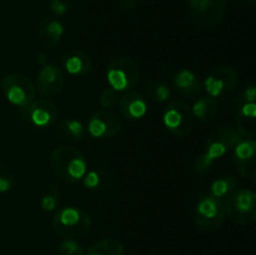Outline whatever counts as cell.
Instances as JSON below:
<instances>
[{
  "instance_id": "cell-8",
  "label": "cell",
  "mask_w": 256,
  "mask_h": 255,
  "mask_svg": "<svg viewBox=\"0 0 256 255\" xmlns=\"http://www.w3.org/2000/svg\"><path fill=\"white\" fill-rule=\"evenodd\" d=\"M190 12L196 26L212 29L226 14V0H190Z\"/></svg>"
},
{
  "instance_id": "cell-13",
  "label": "cell",
  "mask_w": 256,
  "mask_h": 255,
  "mask_svg": "<svg viewBox=\"0 0 256 255\" xmlns=\"http://www.w3.org/2000/svg\"><path fill=\"white\" fill-rule=\"evenodd\" d=\"M65 84V78L60 68L46 64L42 68L36 78L35 89L42 96H52L59 94Z\"/></svg>"
},
{
  "instance_id": "cell-30",
  "label": "cell",
  "mask_w": 256,
  "mask_h": 255,
  "mask_svg": "<svg viewBox=\"0 0 256 255\" xmlns=\"http://www.w3.org/2000/svg\"><path fill=\"white\" fill-rule=\"evenodd\" d=\"M74 0H50L49 8L54 14L64 15L72 6Z\"/></svg>"
},
{
  "instance_id": "cell-10",
  "label": "cell",
  "mask_w": 256,
  "mask_h": 255,
  "mask_svg": "<svg viewBox=\"0 0 256 255\" xmlns=\"http://www.w3.org/2000/svg\"><path fill=\"white\" fill-rule=\"evenodd\" d=\"M239 82V74L232 66H219L212 69L208 74L204 82L208 95L212 98H220L232 92Z\"/></svg>"
},
{
  "instance_id": "cell-14",
  "label": "cell",
  "mask_w": 256,
  "mask_h": 255,
  "mask_svg": "<svg viewBox=\"0 0 256 255\" xmlns=\"http://www.w3.org/2000/svg\"><path fill=\"white\" fill-rule=\"evenodd\" d=\"M255 155L256 142L254 139H242L234 148L235 166L244 178H254L256 175Z\"/></svg>"
},
{
  "instance_id": "cell-31",
  "label": "cell",
  "mask_w": 256,
  "mask_h": 255,
  "mask_svg": "<svg viewBox=\"0 0 256 255\" xmlns=\"http://www.w3.org/2000/svg\"><path fill=\"white\" fill-rule=\"evenodd\" d=\"M242 99L244 102H255L256 99V89L254 85H250L242 92Z\"/></svg>"
},
{
  "instance_id": "cell-12",
  "label": "cell",
  "mask_w": 256,
  "mask_h": 255,
  "mask_svg": "<svg viewBox=\"0 0 256 255\" xmlns=\"http://www.w3.org/2000/svg\"><path fill=\"white\" fill-rule=\"evenodd\" d=\"M22 109L25 112L24 116L30 120L35 126L39 128L50 126L56 122L58 115H59L54 102L45 98L32 100L28 106L22 108Z\"/></svg>"
},
{
  "instance_id": "cell-15",
  "label": "cell",
  "mask_w": 256,
  "mask_h": 255,
  "mask_svg": "<svg viewBox=\"0 0 256 255\" xmlns=\"http://www.w3.org/2000/svg\"><path fill=\"white\" fill-rule=\"evenodd\" d=\"M119 109L122 116L128 120H139L145 116L148 104L145 98L140 92L128 90L120 96Z\"/></svg>"
},
{
  "instance_id": "cell-4",
  "label": "cell",
  "mask_w": 256,
  "mask_h": 255,
  "mask_svg": "<svg viewBox=\"0 0 256 255\" xmlns=\"http://www.w3.org/2000/svg\"><path fill=\"white\" fill-rule=\"evenodd\" d=\"M139 65L128 56L114 58L106 66V80L116 92L132 90L140 80Z\"/></svg>"
},
{
  "instance_id": "cell-3",
  "label": "cell",
  "mask_w": 256,
  "mask_h": 255,
  "mask_svg": "<svg viewBox=\"0 0 256 255\" xmlns=\"http://www.w3.org/2000/svg\"><path fill=\"white\" fill-rule=\"evenodd\" d=\"M52 228L59 236L75 240L88 234L92 228V218L80 208H62L52 216Z\"/></svg>"
},
{
  "instance_id": "cell-27",
  "label": "cell",
  "mask_w": 256,
  "mask_h": 255,
  "mask_svg": "<svg viewBox=\"0 0 256 255\" xmlns=\"http://www.w3.org/2000/svg\"><path fill=\"white\" fill-rule=\"evenodd\" d=\"M119 99H120V94L119 92H116L112 88H106L102 92L99 96V104L100 106L104 108L105 110L110 109V108H114L119 104Z\"/></svg>"
},
{
  "instance_id": "cell-7",
  "label": "cell",
  "mask_w": 256,
  "mask_h": 255,
  "mask_svg": "<svg viewBox=\"0 0 256 255\" xmlns=\"http://www.w3.org/2000/svg\"><path fill=\"white\" fill-rule=\"evenodd\" d=\"M2 90L5 98L19 108H25L35 100L36 89L32 80L22 72H12L2 78Z\"/></svg>"
},
{
  "instance_id": "cell-32",
  "label": "cell",
  "mask_w": 256,
  "mask_h": 255,
  "mask_svg": "<svg viewBox=\"0 0 256 255\" xmlns=\"http://www.w3.org/2000/svg\"><path fill=\"white\" fill-rule=\"evenodd\" d=\"M140 0H120V5L124 10H132Z\"/></svg>"
},
{
  "instance_id": "cell-11",
  "label": "cell",
  "mask_w": 256,
  "mask_h": 255,
  "mask_svg": "<svg viewBox=\"0 0 256 255\" xmlns=\"http://www.w3.org/2000/svg\"><path fill=\"white\" fill-rule=\"evenodd\" d=\"M86 128L90 136L95 139H110L122 130V120L115 112L99 110L90 116Z\"/></svg>"
},
{
  "instance_id": "cell-20",
  "label": "cell",
  "mask_w": 256,
  "mask_h": 255,
  "mask_svg": "<svg viewBox=\"0 0 256 255\" xmlns=\"http://www.w3.org/2000/svg\"><path fill=\"white\" fill-rule=\"evenodd\" d=\"M192 112L195 119L202 122H210V120L214 119L218 112V100L215 98L209 96V95L199 98L192 105Z\"/></svg>"
},
{
  "instance_id": "cell-9",
  "label": "cell",
  "mask_w": 256,
  "mask_h": 255,
  "mask_svg": "<svg viewBox=\"0 0 256 255\" xmlns=\"http://www.w3.org/2000/svg\"><path fill=\"white\" fill-rule=\"evenodd\" d=\"M165 128L178 138H184L192 132L195 124L192 108L180 100H174L168 104L162 114Z\"/></svg>"
},
{
  "instance_id": "cell-21",
  "label": "cell",
  "mask_w": 256,
  "mask_h": 255,
  "mask_svg": "<svg viewBox=\"0 0 256 255\" xmlns=\"http://www.w3.org/2000/svg\"><path fill=\"white\" fill-rule=\"evenodd\" d=\"M82 184L89 190H105L112 186V175L105 169L89 170L82 178Z\"/></svg>"
},
{
  "instance_id": "cell-29",
  "label": "cell",
  "mask_w": 256,
  "mask_h": 255,
  "mask_svg": "<svg viewBox=\"0 0 256 255\" xmlns=\"http://www.w3.org/2000/svg\"><path fill=\"white\" fill-rule=\"evenodd\" d=\"M59 255H84V250L75 240L65 239L58 248Z\"/></svg>"
},
{
  "instance_id": "cell-24",
  "label": "cell",
  "mask_w": 256,
  "mask_h": 255,
  "mask_svg": "<svg viewBox=\"0 0 256 255\" xmlns=\"http://www.w3.org/2000/svg\"><path fill=\"white\" fill-rule=\"evenodd\" d=\"M86 255H124V246L116 239H102L90 245Z\"/></svg>"
},
{
  "instance_id": "cell-16",
  "label": "cell",
  "mask_w": 256,
  "mask_h": 255,
  "mask_svg": "<svg viewBox=\"0 0 256 255\" xmlns=\"http://www.w3.org/2000/svg\"><path fill=\"white\" fill-rule=\"evenodd\" d=\"M172 84L180 94L189 99L199 96L202 90V84L199 75L190 69L179 70L172 78Z\"/></svg>"
},
{
  "instance_id": "cell-22",
  "label": "cell",
  "mask_w": 256,
  "mask_h": 255,
  "mask_svg": "<svg viewBox=\"0 0 256 255\" xmlns=\"http://www.w3.org/2000/svg\"><path fill=\"white\" fill-rule=\"evenodd\" d=\"M58 134L69 142H80L85 136V126L79 120L65 119L58 125Z\"/></svg>"
},
{
  "instance_id": "cell-19",
  "label": "cell",
  "mask_w": 256,
  "mask_h": 255,
  "mask_svg": "<svg viewBox=\"0 0 256 255\" xmlns=\"http://www.w3.org/2000/svg\"><path fill=\"white\" fill-rule=\"evenodd\" d=\"M92 58L82 50L72 49L62 56V66L70 75H85L92 70Z\"/></svg>"
},
{
  "instance_id": "cell-28",
  "label": "cell",
  "mask_w": 256,
  "mask_h": 255,
  "mask_svg": "<svg viewBox=\"0 0 256 255\" xmlns=\"http://www.w3.org/2000/svg\"><path fill=\"white\" fill-rule=\"evenodd\" d=\"M14 185V174L6 165L0 162V192H6Z\"/></svg>"
},
{
  "instance_id": "cell-34",
  "label": "cell",
  "mask_w": 256,
  "mask_h": 255,
  "mask_svg": "<svg viewBox=\"0 0 256 255\" xmlns=\"http://www.w3.org/2000/svg\"><path fill=\"white\" fill-rule=\"evenodd\" d=\"M234 2H238V4H252L255 0H232Z\"/></svg>"
},
{
  "instance_id": "cell-23",
  "label": "cell",
  "mask_w": 256,
  "mask_h": 255,
  "mask_svg": "<svg viewBox=\"0 0 256 255\" xmlns=\"http://www.w3.org/2000/svg\"><path fill=\"white\" fill-rule=\"evenodd\" d=\"M238 185H239V182H238L236 178L232 176V175L220 176L212 182L210 194H212V196L218 198V199H222L225 202L235 190H238Z\"/></svg>"
},
{
  "instance_id": "cell-26",
  "label": "cell",
  "mask_w": 256,
  "mask_h": 255,
  "mask_svg": "<svg viewBox=\"0 0 256 255\" xmlns=\"http://www.w3.org/2000/svg\"><path fill=\"white\" fill-rule=\"evenodd\" d=\"M60 196H62L60 188L56 184L50 185L46 192H45V194L42 195V200H40V208L42 209V212H49L56 209L60 202Z\"/></svg>"
},
{
  "instance_id": "cell-25",
  "label": "cell",
  "mask_w": 256,
  "mask_h": 255,
  "mask_svg": "<svg viewBox=\"0 0 256 255\" xmlns=\"http://www.w3.org/2000/svg\"><path fill=\"white\" fill-rule=\"evenodd\" d=\"M145 94L148 98L156 102H164L172 96V90L168 85L162 84L160 82H155V80H149L145 84Z\"/></svg>"
},
{
  "instance_id": "cell-5",
  "label": "cell",
  "mask_w": 256,
  "mask_h": 255,
  "mask_svg": "<svg viewBox=\"0 0 256 255\" xmlns=\"http://www.w3.org/2000/svg\"><path fill=\"white\" fill-rule=\"evenodd\" d=\"M225 214L230 222L252 225L256 222V195L250 189L235 190L225 200Z\"/></svg>"
},
{
  "instance_id": "cell-17",
  "label": "cell",
  "mask_w": 256,
  "mask_h": 255,
  "mask_svg": "<svg viewBox=\"0 0 256 255\" xmlns=\"http://www.w3.org/2000/svg\"><path fill=\"white\" fill-rule=\"evenodd\" d=\"M64 25L58 19H54V18H42L39 24H38L39 39L42 40L45 46L50 48V49H52V48L59 44L60 40L64 36Z\"/></svg>"
},
{
  "instance_id": "cell-33",
  "label": "cell",
  "mask_w": 256,
  "mask_h": 255,
  "mask_svg": "<svg viewBox=\"0 0 256 255\" xmlns=\"http://www.w3.org/2000/svg\"><path fill=\"white\" fill-rule=\"evenodd\" d=\"M36 62H39L42 66H44V65L48 64V55L45 54V52H39V54L36 55Z\"/></svg>"
},
{
  "instance_id": "cell-18",
  "label": "cell",
  "mask_w": 256,
  "mask_h": 255,
  "mask_svg": "<svg viewBox=\"0 0 256 255\" xmlns=\"http://www.w3.org/2000/svg\"><path fill=\"white\" fill-rule=\"evenodd\" d=\"M236 126L235 129L240 136L252 139L256 132V104L255 102H244L236 112Z\"/></svg>"
},
{
  "instance_id": "cell-2",
  "label": "cell",
  "mask_w": 256,
  "mask_h": 255,
  "mask_svg": "<svg viewBox=\"0 0 256 255\" xmlns=\"http://www.w3.org/2000/svg\"><path fill=\"white\" fill-rule=\"evenodd\" d=\"M52 169L64 182H76L82 180L88 172V162L78 149L66 145L55 148L52 152Z\"/></svg>"
},
{
  "instance_id": "cell-1",
  "label": "cell",
  "mask_w": 256,
  "mask_h": 255,
  "mask_svg": "<svg viewBox=\"0 0 256 255\" xmlns=\"http://www.w3.org/2000/svg\"><path fill=\"white\" fill-rule=\"evenodd\" d=\"M242 140V138L234 126L224 125L215 129L208 138L205 152L195 159L194 165H192L194 172L198 174L208 172L218 159L234 149Z\"/></svg>"
},
{
  "instance_id": "cell-6",
  "label": "cell",
  "mask_w": 256,
  "mask_h": 255,
  "mask_svg": "<svg viewBox=\"0 0 256 255\" xmlns=\"http://www.w3.org/2000/svg\"><path fill=\"white\" fill-rule=\"evenodd\" d=\"M225 218L226 214H225L224 200L218 199L212 194H204L198 198L194 219L195 224L200 230L204 232L218 230L222 225Z\"/></svg>"
}]
</instances>
